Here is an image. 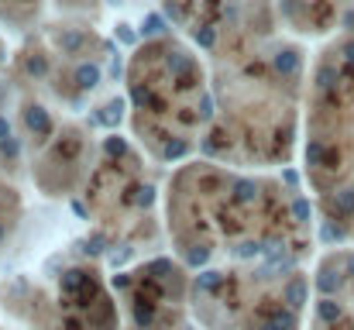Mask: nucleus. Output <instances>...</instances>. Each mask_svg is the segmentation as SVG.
I'll return each instance as SVG.
<instances>
[{
	"mask_svg": "<svg viewBox=\"0 0 354 330\" xmlns=\"http://www.w3.org/2000/svg\"><path fill=\"white\" fill-rule=\"evenodd\" d=\"M279 24L296 38H337L354 28V0H275Z\"/></svg>",
	"mask_w": 354,
	"mask_h": 330,
	"instance_id": "nucleus-13",
	"label": "nucleus"
},
{
	"mask_svg": "<svg viewBox=\"0 0 354 330\" xmlns=\"http://www.w3.org/2000/svg\"><path fill=\"white\" fill-rule=\"evenodd\" d=\"M124 330H193V272L179 258H145L111 279Z\"/></svg>",
	"mask_w": 354,
	"mask_h": 330,
	"instance_id": "nucleus-10",
	"label": "nucleus"
},
{
	"mask_svg": "<svg viewBox=\"0 0 354 330\" xmlns=\"http://www.w3.org/2000/svg\"><path fill=\"white\" fill-rule=\"evenodd\" d=\"M306 330H354V244L320 255Z\"/></svg>",
	"mask_w": 354,
	"mask_h": 330,
	"instance_id": "nucleus-11",
	"label": "nucleus"
},
{
	"mask_svg": "<svg viewBox=\"0 0 354 330\" xmlns=\"http://www.w3.org/2000/svg\"><path fill=\"white\" fill-rule=\"evenodd\" d=\"M111 55L114 48L97 35V24H52L24 38L7 66V80L17 104L83 120L97 107ZM90 117L100 124L93 110Z\"/></svg>",
	"mask_w": 354,
	"mask_h": 330,
	"instance_id": "nucleus-5",
	"label": "nucleus"
},
{
	"mask_svg": "<svg viewBox=\"0 0 354 330\" xmlns=\"http://www.w3.org/2000/svg\"><path fill=\"white\" fill-rule=\"evenodd\" d=\"M176 35L210 59L279 35L275 0H162Z\"/></svg>",
	"mask_w": 354,
	"mask_h": 330,
	"instance_id": "nucleus-9",
	"label": "nucleus"
},
{
	"mask_svg": "<svg viewBox=\"0 0 354 330\" xmlns=\"http://www.w3.org/2000/svg\"><path fill=\"white\" fill-rule=\"evenodd\" d=\"M7 62V45H3V38H0V66Z\"/></svg>",
	"mask_w": 354,
	"mask_h": 330,
	"instance_id": "nucleus-16",
	"label": "nucleus"
},
{
	"mask_svg": "<svg viewBox=\"0 0 354 330\" xmlns=\"http://www.w3.org/2000/svg\"><path fill=\"white\" fill-rule=\"evenodd\" d=\"M0 330H3V327H0Z\"/></svg>",
	"mask_w": 354,
	"mask_h": 330,
	"instance_id": "nucleus-17",
	"label": "nucleus"
},
{
	"mask_svg": "<svg viewBox=\"0 0 354 330\" xmlns=\"http://www.w3.org/2000/svg\"><path fill=\"white\" fill-rule=\"evenodd\" d=\"M24 158L21 131H17V97L10 80L0 83V172H17Z\"/></svg>",
	"mask_w": 354,
	"mask_h": 330,
	"instance_id": "nucleus-14",
	"label": "nucleus"
},
{
	"mask_svg": "<svg viewBox=\"0 0 354 330\" xmlns=\"http://www.w3.org/2000/svg\"><path fill=\"white\" fill-rule=\"evenodd\" d=\"M303 176L327 241L354 244V28L310 62Z\"/></svg>",
	"mask_w": 354,
	"mask_h": 330,
	"instance_id": "nucleus-4",
	"label": "nucleus"
},
{
	"mask_svg": "<svg viewBox=\"0 0 354 330\" xmlns=\"http://www.w3.org/2000/svg\"><path fill=\"white\" fill-rule=\"evenodd\" d=\"M162 196L155 162L131 138H100V158L83 190V210L104 251L118 258L151 248L162 230L158 220H165Z\"/></svg>",
	"mask_w": 354,
	"mask_h": 330,
	"instance_id": "nucleus-7",
	"label": "nucleus"
},
{
	"mask_svg": "<svg viewBox=\"0 0 354 330\" xmlns=\"http://www.w3.org/2000/svg\"><path fill=\"white\" fill-rule=\"evenodd\" d=\"M0 306L24 330H124L111 282L86 258L48 265L41 279L0 282Z\"/></svg>",
	"mask_w": 354,
	"mask_h": 330,
	"instance_id": "nucleus-8",
	"label": "nucleus"
},
{
	"mask_svg": "<svg viewBox=\"0 0 354 330\" xmlns=\"http://www.w3.org/2000/svg\"><path fill=\"white\" fill-rule=\"evenodd\" d=\"M313 300L306 265L261 262L193 272L189 306L203 330H303Z\"/></svg>",
	"mask_w": 354,
	"mask_h": 330,
	"instance_id": "nucleus-6",
	"label": "nucleus"
},
{
	"mask_svg": "<svg viewBox=\"0 0 354 330\" xmlns=\"http://www.w3.org/2000/svg\"><path fill=\"white\" fill-rule=\"evenodd\" d=\"M124 100L131 141L155 165L200 158L214 120L210 62L176 31L138 42L124 62Z\"/></svg>",
	"mask_w": 354,
	"mask_h": 330,
	"instance_id": "nucleus-3",
	"label": "nucleus"
},
{
	"mask_svg": "<svg viewBox=\"0 0 354 330\" xmlns=\"http://www.w3.org/2000/svg\"><path fill=\"white\" fill-rule=\"evenodd\" d=\"M100 10V0H0V24L28 38L52 24H97Z\"/></svg>",
	"mask_w": 354,
	"mask_h": 330,
	"instance_id": "nucleus-12",
	"label": "nucleus"
},
{
	"mask_svg": "<svg viewBox=\"0 0 354 330\" xmlns=\"http://www.w3.org/2000/svg\"><path fill=\"white\" fill-rule=\"evenodd\" d=\"M21 217H24V200L17 186L0 176V248L14 237V230L21 227Z\"/></svg>",
	"mask_w": 354,
	"mask_h": 330,
	"instance_id": "nucleus-15",
	"label": "nucleus"
},
{
	"mask_svg": "<svg viewBox=\"0 0 354 330\" xmlns=\"http://www.w3.org/2000/svg\"><path fill=\"white\" fill-rule=\"evenodd\" d=\"M165 234L189 272L221 265H306L317 207L275 172H244L193 158L172 169L162 190Z\"/></svg>",
	"mask_w": 354,
	"mask_h": 330,
	"instance_id": "nucleus-1",
	"label": "nucleus"
},
{
	"mask_svg": "<svg viewBox=\"0 0 354 330\" xmlns=\"http://www.w3.org/2000/svg\"><path fill=\"white\" fill-rule=\"evenodd\" d=\"M214 120L200 158L244 172H272L296 158L303 141L310 59L282 31L210 59Z\"/></svg>",
	"mask_w": 354,
	"mask_h": 330,
	"instance_id": "nucleus-2",
	"label": "nucleus"
}]
</instances>
